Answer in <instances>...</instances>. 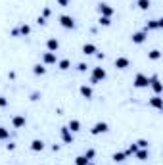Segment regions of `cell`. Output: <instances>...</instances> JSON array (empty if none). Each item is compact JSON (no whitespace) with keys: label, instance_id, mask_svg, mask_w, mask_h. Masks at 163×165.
Segmentation results:
<instances>
[{"label":"cell","instance_id":"6da1fadb","mask_svg":"<svg viewBox=\"0 0 163 165\" xmlns=\"http://www.w3.org/2000/svg\"><path fill=\"white\" fill-rule=\"evenodd\" d=\"M104 79H106V69L104 67H94V69H92V79H90V81L92 83H102L104 81Z\"/></svg>","mask_w":163,"mask_h":165},{"label":"cell","instance_id":"7a4b0ae2","mask_svg":"<svg viewBox=\"0 0 163 165\" xmlns=\"http://www.w3.org/2000/svg\"><path fill=\"white\" fill-rule=\"evenodd\" d=\"M134 87H136V88H146V87H150V79H148L144 73H138L136 77H134Z\"/></svg>","mask_w":163,"mask_h":165},{"label":"cell","instance_id":"3957f363","mask_svg":"<svg viewBox=\"0 0 163 165\" xmlns=\"http://www.w3.org/2000/svg\"><path fill=\"white\" fill-rule=\"evenodd\" d=\"M109 131V127H108V123H104V121H100V123H96L94 127L90 129V134H102V133H108Z\"/></svg>","mask_w":163,"mask_h":165},{"label":"cell","instance_id":"277c9868","mask_svg":"<svg viewBox=\"0 0 163 165\" xmlns=\"http://www.w3.org/2000/svg\"><path fill=\"white\" fill-rule=\"evenodd\" d=\"M60 25L63 27V29H73V27H75V21H73L71 16H61V17H60Z\"/></svg>","mask_w":163,"mask_h":165},{"label":"cell","instance_id":"5b68a950","mask_svg":"<svg viewBox=\"0 0 163 165\" xmlns=\"http://www.w3.org/2000/svg\"><path fill=\"white\" fill-rule=\"evenodd\" d=\"M98 12H100L102 17H111L113 16V8L108 6V4H100V6H98Z\"/></svg>","mask_w":163,"mask_h":165},{"label":"cell","instance_id":"8992f818","mask_svg":"<svg viewBox=\"0 0 163 165\" xmlns=\"http://www.w3.org/2000/svg\"><path fill=\"white\" fill-rule=\"evenodd\" d=\"M46 48H48V52H56V50L60 48V42H58V39H48L46 40Z\"/></svg>","mask_w":163,"mask_h":165},{"label":"cell","instance_id":"52a82bcc","mask_svg":"<svg viewBox=\"0 0 163 165\" xmlns=\"http://www.w3.org/2000/svg\"><path fill=\"white\" fill-rule=\"evenodd\" d=\"M150 84H152V88H154V92H155V94H159V92L163 90V87H161V83H159V79L155 77V75H154V77L150 79Z\"/></svg>","mask_w":163,"mask_h":165},{"label":"cell","instance_id":"ba28073f","mask_svg":"<svg viewBox=\"0 0 163 165\" xmlns=\"http://www.w3.org/2000/svg\"><path fill=\"white\" fill-rule=\"evenodd\" d=\"M12 125L16 127V129H21V127H25V117L23 115H16L12 119Z\"/></svg>","mask_w":163,"mask_h":165},{"label":"cell","instance_id":"9c48e42d","mask_svg":"<svg viewBox=\"0 0 163 165\" xmlns=\"http://www.w3.org/2000/svg\"><path fill=\"white\" fill-rule=\"evenodd\" d=\"M144 40H146V31H142V33H134V35H132V42H134V44H142Z\"/></svg>","mask_w":163,"mask_h":165},{"label":"cell","instance_id":"30bf717a","mask_svg":"<svg viewBox=\"0 0 163 165\" xmlns=\"http://www.w3.org/2000/svg\"><path fill=\"white\" fill-rule=\"evenodd\" d=\"M61 138H63V142H67V144H69V142H73V136H71V133H69L67 127L61 129Z\"/></svg>","mask_w":163,"mask_h":165},{"label":"cell","instance_id":"8fae6325","mask_svg":"<svg viewBox=\"0 0 163 165\" xmlns=\"http://www.w3.org/2000/svg\"><path fill=\"white\" fill-rule=\"evenodd\" d=\"M115 67L117 69H127V67H129V60H127V58H117L115 60Z\"/></svg>","mask_w":163,"mask_h":165},{"label":"cell","instance_id":"7c38bea8","mask_svg":"<svg viewBox=\"0 0 163 165\" xmlns=\"http://www.w3.org/2000/svg\"><path fill=\"white\" fill-rule=\"evenodd\" d=\"M150 106H154V107H157V110H161L163 107V100L159 98V94H155L152 100H150Z\"/></svg>","mask_w":163,"mask_h":165},{"label":"cell","instance_id":"4fadbf2b","mask_svg":"<svg viewBox=\"0 0 163 165\" xmlns=\"http://www.w3.org/2000/svg\"><path fill=\"white\" fill-rule=\"evenodd\" d=\"M67 129L71 133H77V131H81V123L77 119H71V121H69V125H67Z\"/></svg>","mask_w":163,"mask_h":165},{"label":"cell","instance_id":"5bb4252c","mask_svg":"<svg viewBox=\"0 0 163 165\" xmlns=\"http://www.w3.org/2000/svg\"><path fill=\"white\" fill-rule=\"evenodd\" d=\"M42 148H44V142H42V140L37 138V140H33V142H31V150H33V152H40Z\"/></svg>","mask_w":163,"mask_h":165},{"label":"cell","instance_id":"9a60e30c","mask_svg":"<svg viewBox=\"0 0 163 165\" xmlns=\"http://www.w3.org/2000/svg\"><path fill=\"white\" fill-rule=\"evenodd\" d=\"M96 52V46L94 44H90V42H87V44L83 46V54H87V56H92Z\"/></svg>","mask_w":163,"mask_h":165},{"label":"cell","instance_id":"2e32d148","mask_svg":"<svg viewBox=\"0 0 163 165\" xmlns=\"http://www.w3.org/2000/svg\"><path fill=\"white\" fill-rule=\"evenodd\" d=\"M42 62L44 63H56V54L54 52H46L44 56H42Z\"/></svg>","mask_w":163,"mask_h":165},{"label":"cell","instance_id":"e0dca14e","mask_svg":"<svg viewBox=\"0 0 163 165\" xmlns=\"http://www.w3.org/2000/svg\"><path fill=\"white\" fill-rule=\"evenodd\" d=\"M159 27H163V21L161 19H155V21H150V23L146 25V31L148 29H159Z\"/></svg>","mask_w":163,"mask_h":165},{"label":"cell","instance_id":"ac0fdd59","mask_svg":"<svg viewBox=\"0 0 163 165\" xmlns=\"http://www.w3.org/2000/svg\"><path fill=\"white\" fill-rule=\"evenodd\" d=\"M81 94L87 98V100H90V98H92V88L87 87V84H83V87H81Z\"/></svg>","mask_w":163,"mask_h":165},{"label":"cell","instance_id":"d6986e66","mask_svg":"<svg viewBox=\"0 0 163 165\" xmlns=\"http://www.w3.org/2000/svg\"><path fill=\"white\" fill-rule=\"evenodd\" d=\"M33 73H35V75H44V73H46V67L40 66V63H37V66L33 67Z\"/></svg>","mask_w":163,"mask_h":165},{"label":"cell","instance_id":"ffe728a7","mask_svg":"<svg viewBox=\"0 0 163 165\" xmlns=\"http://www.w3.org/2000/svg\"><path fill=\"white\" fill-rule=\"evenodd\" d=\"M134 154H136L138 159H146V157H148V150H146V148H142V150H136Z\"/></svg>","mask_w":163,"mask_h":165},{"label":"cell","instance_id":"44dd1931","mask_svg":"<svg viewBox=\"0 0 163 165\" xmlns=\"http://www.w3.org/2000/svg\"><path fill=\"white\" fill-rule=\"evenodd\" d=\"M138 8L140 10H148V8H150V0H138Z\"/></svg>","mask_w":163,"mask_h":165},{"label":"cell","instance_id":"7402d4cb","mask_svg":"<svg viewBox=\"0 0 163 165\" xmlns=\"http://www.w3.org/2000/svg\"><path fill=\"white\" fill-rule=\"evenodd\" d=\"M58 66H60V69H61V71H65V69H69L71 62H69V60H60V63H58Z\"/></svg>","mask_w":163,"mask_h":165},{"label":"cell","instance_id":"603a6c76","mask_svg":"<svg viewBox=\"0 0 163 165\" xmlns=\"http://www.w3.org/2000/svg\"><path fill=\"white\" fill-rule=\"evenodd\" d=\"M8 136H10V131L6 127H0V140H6Z\"/></svg>","mask_w":163,"mask_h":165},{"label":"cell","instance_id":"cb8c5ba5","mask_svg":"<svg viewBox=\"0 0 163 165\" xmlns=\"http://www.w3.org/2000/svg\"><path fill=\"white\" fill-rule=\"evenodd\" d=\"M125 157H127L125 152H115V154H113V159H115V161H125Z\"/></svg>","mask_w":163,"mask_h":165},{"label":"cell","instance_id":"d4e9b609","mask_svg":"<svg viewBox=\"0 0 163 165\" xmlns=\"http://www.w3.org/2000/svg\"><path fill=\"white\" fill-rule=\"evenodd\" d=\"M87 163H88V159H87L84 156H79V157L75 159V165H87Z\"/></svg>","mask_w":163,"mask_h":165},{"label":"cell","instance_id":"484cf974","mask_svg":"<svg viewBox=\"0 0 163 165\" xmlns=\"http://www.w3.org/2000/svg\"><path fill=\"white\" fill-rule=\"evenodd\" d=\"M159 58H161L159 50H152V52H150V60H159Z\"/></svg>","mask_w":163,"mask_h":165},{"label":"cell","instance_id":"4316f807","mask_svg":"<svg viewBox=\"0 0 163 165\" xmlns=\"http://www.w3.org/2000/svg\"><path fill=\"white\" fill-rule=\"evenodd\" d=\"M19 33H21V35H29V33H31V27H29V25H21V27H19Z\"/></svg>","mask_w":163,"mask_h":165},{"label":"cell","instance_id":"83f0119b","mask_svg":"<svg viewBox=\"0 0 163 165\" xmlns=\"http://www.w3.org/2000/svg\"><path fill=\"white\" fill-rule=\"evenodd\" d=\"M94 156H96V152H94V150H92V148H90V150H87V152H84V157H87L88 161H90V159H92V157H94Z\"/></svg>","mask_w":163,"mask_h":165},{"label":"cell","instance_id":"f1b7e54d","mask_svg":"<svg viewBox=\"0 0 163 165\" xmlns=\"http://www.w3.org/2000/svg\"><path fill=\"white\" fill-rule=\"evenodd\" d=\"M136 150H138V146H136V144H131L129 148H127V152H125V154H127V156H129V154H134Z\"/></svg>","mask_w":163,"mask_h":165},{"label":"cell","instance_id":"f546056e","mask_svg":"<svg viewBox=\"0 0 163 165\" xmlns=\"http://www.w3.org/2000/svg\"><path fill=\"white\" fill-rule=\"evenodd\" d=\"M100 23L108 27V25H111V19H109V17H100Z\"/></svg>","mask_w":163,"mask_h":165},{"label":"cell","instance_id":"4dcf8cb0","mask_svg":"<svg viewBox=\"0 0 163 165\" xmlns=\"http://www.w3.org/2000/svg\"><path fill=\"white\" fill-rule=\"evenodd\" d=\"M136 146H138V148H148V142H146V140H138Z\"/></svg>","mask_w":163,"mask_h":165},{"label":"cell","instance_id":"1f68e13d","mask_svg":"<svg viewBox=\"0 0 163 165\" xmlns=\"http://www.w3.org/2000/svg\"><path fill=\"white\" fill-rule=\"evenodd\" d=\"M58 4L61 6V8H65V6H69V0H58Z\"/></svg>","mask_w":163,"mask_h":165},{"label":"cell","instance_id":"d6a6232c","mask_svg":"<svg viewBox=\"0 0 163 165\" xmlns=\"http://www.w3.org/2000/svg\"><path fill=\"white\" fill-rule=\"evenodd\" d=\"M0 106H2V107H4V106H8V100H6V98H2V96H0Z\"/></svg>","mask_w":163,"mask_h":165},{"label":"cell","instance_id":"836d02e7","mask_svg":"<svg viewBox=\"0 0 163 165\" xmlns=\"http://www.w3.org/2000/svg\"><path fill=\"white\" fill-rule=\"evenodd\" d=\"M37 21H39V25H44V23H46V19H44V17H39Z\"/></svg>","mask_w":163,"mask_h":165},{"label":"cell","instance_id":"e575fe53","mask_svg":"<svg viewBox=\"0 0 163 165\" xmlns=\"http://www.w3.org/2000/svg\"><path fill=\"white\" fill-rule=\"evenodd\" d=\"M79 71H87V66H84V63H79Z\"/></svg>","mask_w":163,"mask_h":165},{"label":"cell","instance_id":"d590c367","mask_svg":"<svg viewBox=\"0 0 163 165\" xmlns=\"http://www.w3.org/2000/svg\"><path fill=\"white\" fill-rule=\"evenodd\" d=\"M87 165H96V163H90V161H88V163H87Z\"/></svg>","mask_w":163,"mask_h":165}]
</instances>
